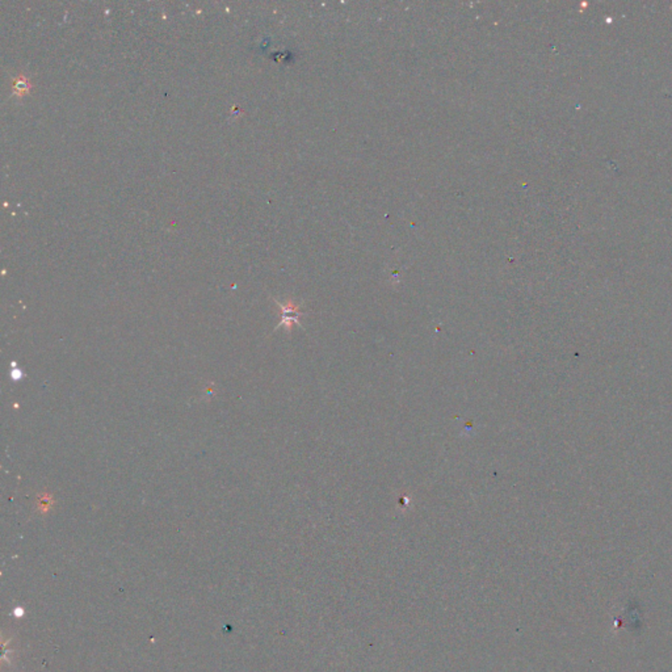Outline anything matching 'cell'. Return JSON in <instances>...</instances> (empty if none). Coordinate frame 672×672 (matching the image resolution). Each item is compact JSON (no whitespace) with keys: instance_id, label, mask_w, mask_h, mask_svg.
Here are the masks:
<instances>
[{"instance_id":"obj_1","label":"cell","mask_w":672,"mask_h":672,"mask_svg":"<svg viewBox=\"0 0 672 672\" xmlns=\"http://www.w3.org/2000/svg\"><path fill=\"white\" fill-rule=\"evenodd\" d=\"M276 302H277V301H276ZM277 305H279L280 310H281L282 318L280 324L276 327V328L284 326L286 329H288V332H290L294 324H299L298 316L302 314V312L299 311V306L295 305L293 301H288L286 303L277 302Z\"/></svg>"},{"instance_id":"obj_2","label":"cell","mask_w":672,"mask_h":672,"mask_svg":"<svg viewBox=\"0 0 672 672\" xmlns=\"http://www.w3.org/2000/svg\"><path fill=\"white\" fill-rule=\"evenodd\" d=\"M12 89H14L15 96H24L32 89V84L25 75L20 74L12 83Z\"/></svg>"},{"instance_id":"obj_3","label":"cell","mask_w":672,"mask_h":672,"mask_svg":"<svg viewBox=\"0 0 672 672\" xmlns=\"http://www.w3.org/2000/svg\"><path fill=\"white\" fill-rule=\"evenodd\" d=\"M37 504H38V509H40L42 513H45L50 509L51 504H54V499H53V496L49 495L48 492H44V494H41V495L37 498Z\"/></svg>"}]
</instances>
